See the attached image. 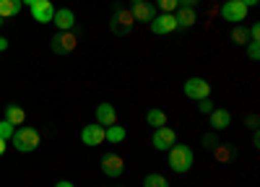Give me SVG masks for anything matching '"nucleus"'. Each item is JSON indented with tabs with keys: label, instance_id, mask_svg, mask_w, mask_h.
Segmentation results:
<instances>
[{
	"label": "nucleus",
	"instance_id": "nucleus-1",
	"mask_svg": "<svg viewBox=\"0 0 260 187\" xmlns=\"http://www.w3.org/2000/svg\"><path fill=\"white\" fill-rule=\"evenodd\" d=\"M167 161H169V169H172V172H177V174H187V172L192 169L195 156H192V148H190L187 143H175V145L169 148Z\"/></svg>",
	"mask_w": 260,
	"mask_h": 187
},
{
	"label": "nucleus",
	"instance_id": "nucleus-2",
	"mask_svg": "<svg viewBox=\"0 0 260 187\" xmlns=\"http://www.w3.org/2000/svg\"><path fill=\"white\" fill-rule=\"evenodd\" d=\"M11 143H13V148H16V151H21V154H31V151L39 148L42 135H39L37 128H16Z\"/></svg>",
	"mask_w": 260,
	"mask_h": 187
},
{
	"label": "nucleus",
	"instance_id": "nucleus-3",
	"mask_svg": "<svg viewBox=\"0 0 260 187\" xmlns=\"http://www.w3.org/2000/svg\"><path fill=\"white\" fill-rule=\"evenodd\" d=\"M133 26H136L133 13H130L127 8H122V6H115V13H112V18H110V31H112L115 36H130Z\"/></svg>",
	"mask_w": 260,
	"mask_h": 187
},
{
	"label": "nucleus",
	"instance_id": "nucleus-4",
	"mask_svg": "<svg viewBox=\"0 0 260 187\" xmlns=\"http://www.w3.org/2000/svg\"><path fill=\"white\" fill-rule=\"evenodd\" d=\"M50 47H52V52L60 55V57L71 55V52H76V47H78V34H76V31H57V34L50 39Z\"/></svg>",
	"mask_w": 260,
	"mask_h": 187
},
{
	"label": "nucleus",
	"instance_id": "nucleus-5",
	"mask_svg": "<svg viewBox=\"0 0 260 187\" xmlns=\"http://www.w3.org/2000/svg\"><path fill=\"white\" fill-rule=\"evenodd\" d=\"M219 13H221L224 21H229V24H240V21H245V16L250 13V8L242 3V0H224Z\"/></svg>",
	"mask_w": 260,
	"mask_h": 187
},
{
	"label": "nucleus",
	"instance_id": "nucleus-6",
	"mask_svg": "<svg viewBox=\"0 0 260 187\" xmlns=\"http://www.w3.org/2000/svg\"><path fill=\"white\" fill-rule=\"evenodd\" d=\"M185 96L187 99H195V101H201V99H208L211 96V83L206 78H198V76H192L185 81Z\"/></svg>",
	"mask_w": 260,
	"mask_h": 187
},
{
	"label": "nucleus",
	"instance_id": "nucleus-7",
	"mask_svg": "<svg viewBox=\"0 0 260 187\" xmlns=\"http://www.w3.org/2000/svg\"><path fill=\"white\" fill-rule=\"evenodd\" d=\"M177 21H175V13H156L154 18H151V34L156 36H167L172 31H177Z\"/></svg>",
	"mask_w": 260,
	"mask_h": 187
},
{
	"label": "nucleus",
	"instance_id": "nucleus-8",
	"mask_svg": "<svg viewBox=\"0 0 260 187\" xmlns=\"http://www.w3.org/2000/svg\"><path fill=\"white\" fill-rule=\"evenodd\" d=\"M177 143V133L161 125V128H154V135H151V145H154L156 151H169L172 145Z\"/></svg>",
	"mask_w": 260,
	"mask_h": 187
},
{
	"label": "nucleus",
	"instance_id": "nucleus-9",
	"mask_svg": "<svg viewBox=\"0 0 260 187\" xmlns=\"http://www.w3.org/2000/svg\"><path fill=\"white\" fill-rule=\"evenodd\" d=\"M99 166H102V172H104V177H122V172H125V161H122V156L120 154H104L102 156V161H99Z\"/></svg>",
	"mask_w": 260,
	"mask_h": 187
},
{
	"label": "nucleus",
	"instance_id": "nucleus-10",
	"mask_svg": "<svg viewBox=\"0 0 260 187\" xmlns=\"http://www.w3.org/2000/svg\"><path fill=\"white\" fill-rule=\"evenodd\" d=\"M29 8H31V18L37 24H52V16H55L52 0H34Z\"/></svg>",
	"mask_w": 260,
	"mask_h": 187
},
{
	"label": "nucleus",
	"instance_id": "nucleus-11",
	"mask_svg": "<svg viewBox=\"0 0 260 187\" xmlns=\"http://www.w3.org/2000/svg\"><path fill=\"white\" fill-rule=\"evenodd\" d=\"M52 24L57 26V31H76V13L71 8H55Z\"/></svg>",
	"mask_w": 260,
	"mask_h": 187
},
{
	"label": "nucleus",
	"instance_id": "nucleus-12",
	"mask_svg": "<svg viewBox=\"0 0 260 187\" xmlns=\"http://www.w3.org/2000/svg\"><path fill=\"white\" fill-rule=\"evenodd\" d=\"M94 117H96V125H102V128H110V125H117V112H115V107L110 101H102V104H96V112H94Z\"/></svg>",
	"mask_w": 260,
	"mask_h": 187
},
{
	"label": "nucleus",
	"instance_id": "nucleus-13",
	"mask_svg": "<svg viewBox=\"0 0 260 187\" xmlns=\"http://www.w3.org/2000/svg\"><path fill=\"white\" fill-rule=\"evenodd\" d=\"M81 143L83 145H99V143H104V128L102 125H96V122H91V125H86V128L81 130Z\"/></svg>",
	"mask_w": 260,
	"mask_h": 187
},
{
	"label": "nucleus",
	"instance_id": "nucleus-14",
	"mask_svg": "<svg viewBox=\"0 0 260 187\" xmlns=\"http://www.w3.org/2000/svg\"><path fill=\"white\" fill-rule=\"evenodd\" d=\"M130 13H133V18L141 21V24H151V18H154L159 11H156L154 3H148V0H141V3L133 6V11H130Z\"/></svg>",
	"mask_w": 260,
	"mask_h": 187
},
{
	"label": "nucleus",
	"instance_id": "nucleus-15",
	"mask_svg": "<svg viewBox=\"0 0 260 187\" xmlns=\"http://www.w3.org/2000/svg\"><path fill=\"white\" fill-rule=\"evenodd\" d=\"M175 21H177V26H182V29H192L195 21H198V13H195V8L180 6V8L175 11Z\"/></svg>",
	"mask_w": 260,
	"mask_h": 187
},
{
	"label": "nucleus",
	"instance_id": "nucleus-16",
	"mask_svg": "<svg viewBox=\"0 0 260 187\" xmlns=\"http://www.w3.org/2000/svg\"><path fill=\"white\" fill-rule=\"evenodd\" d=\"M208 117H211V128L213 130H226L232 125V112L229 109H213Z\"/></svg>",
	"mask_w": 260,
	"mask_h": 187
},
{
	"label": "nucleus",
	"instance_id": "nucleus-17",
	"mask_svg": "<svg viewBox=\"0 0 260 187\" xmlns=\"http://www.w3.org/2000/svg\"><path fill=\"white\" fill-rule=\"evenodd\" d=\"M24 3L21 0H0V18H13L21 13Z\"/></svg>",
	"mask_w": 260,
	"mask_h": 187
},
{
	"label": "nucleus",
	"instance_id": "nucleus-18",
	"mask_svg": "<svg viewBox=\"0 0 260 187\" xmlns=\"http://www.w3.org/2000/svg\"><path fill=\"white\" fill-rule=\"evenodd\" d=\"M3 120H8L13 128H18V125H24V120H26V112L18 107V104H8L6 107V117Z\"/></svg>",
	"mask_w": 260,
	"mask_h": 187
},
{
	"label": "nucleus",
	"instance_id": "nucleus-19",
	"mask_svg": "<svg viewBox=\"0 0 260 187\" xmlns=\"http://www.w3.org/2000/svg\"><path fill=\"white\" fill-rule=\"evenodd\" d=\"M229 39L234 42V45L245 47L247 42H250V29H247V26H240V24H237V26H234V29L229 31Z\"/></svg>",
	"mask_w": 260,
	"mask_h": 187
},
{
	"label": "nucleus",
	"instance_id": "nucleus-20",
	"mask_svg": "<svg viewBox=\"0 0 260 187\" xmlns=\"http://www.w3.org/2000/svg\"><path fill=\"white\" fill-rule=\"evenodd\" d=\"M146 122L151 125V128H161V125H167V112L154 107V109H148L146 112Z\"/></svg>",
	"mask_w": 260,
	"mask_h": 187
},
{
	"label": "nucleus",
	"instance_id": "nucleus-21",
	"mask_svg": "<svg viewBox=\"0 0 260 187\" xmlns=\"http://www.w3.org/2000/svg\"><path fill=\"white\" fill-rule=\"evenodd\" d=\"M104 140L122 143L125 140V128H122V125H110V128H104Z\"/></svg>",
	"mask_w": 260,
	"mask_h": 187
},
{
	"label": "nucleus",
	"instance_id": "nucleus-22",
	"mask_svg": "<svg viewBox=\"0 0 260 187\" xmlns=\"http://www.w3.org/2000/svg\"><path fill=\"white\" fill-rule=\"evenodd\" d=\"M143 187H169V179L164 174H146L143 177Z\"/></svg>",
	"mask_w": 260,
	"mask_h": 187
},
{
	"label": "nucleus",
	"instance_id": "nucleus-23",
	"mask_svg": "<svg viewBox=\"0 0 260 187\" xmlns=\"http://www.w3.org/2000/svg\"><path fill=\"white\" fill-rule=\"evenodd\" d=\"M156 8L161 13H175L180 8V0H156Z\"/></svg>",
	"mask_w": 260,
	"mask_h": 187
},
{
	"label": "nucleus",
	"instance_id": "nucleus-24",
	"mask_svg": "<svg viewBox=\"0 0 260 187\" xmlns=\"http://www.w3.org/2000/svg\"><path fill=\"white\" fill-rule=\"evenodd\" d=\"M13 133H16V128H13V125L8 122V120H0V138H3L6 143L13 138Z\"/></svg>",
	"mask_w": 260,
	"mask_h": 187
},
{
	"label": "nucleus",
	"instance_id": "nucleus-25",
	"mask_svg": "<svg viewBox=\"0 0 260 187\" xmlns=\"http://www.w3.org/2000/svg\"><path fill=\"white\" fill-rule=\"evenodd\" d=\"M247 57L250 60H260V42H247Z\"/></svg>",
	"mask_w": 260,
	"mask_h": 187
},
{
	"label": "nucleus",
	"instance_id": "nucleus-26",
	"mask_svg": "<svg viewBox=\"0 0 260 187\" xmlns=\"http://www.w3.org/2000/svg\"><path fill=\"white\" fill-rule=\"evenodd\" d=\"M198 109H201V115H211V112L216 109V107H213V101H211V96H208V99H201V101H198Z\"/></svg>",
	"mask_w": 260,
	"mask_h": 187
},
{
	"label": "nucleus",
	"instance_id": "nucleus-27",
	"mask_svg": "<svg viewBox=\"0 0 260 187\" xmlns=\"http://www.w3.org/2000/svg\"><path fill=\"white\" fill-rule=\"evenodd\" d=\"M229 154H232L229 148H216V159H219V161H232Z\"/></svg>",
	"mask_w": 260,
	"mask_h": 187
},
{
	"label": "nucleus",
	"instance_id": "nucleus-28",
	"mask_svg": "<svg viewBox=\"0 0 260 187\" xmlns=\"http://www.w3.org/2000/svg\"><path fill=\"white\" fill-rule=\"evenodd\" d=\"M250 42H260V24L250 26Z\"/></svg>",
	"mask_w": 260,
	"mask_h": 187
},
{
	"label": "nucleus",
	"instance_id": "nucleus-29",
	"mask_svg": "<svg viewBox=\"0 0 260 187\" xmlns=\"http://www.w3.org/2000/svg\"><path fill=\"white\" fill-rule=\"evenodd\" d=\"M203 145H208V148H216V135H206V138H203Z\"/></svg>",
	"mask_w": 260,
	"mask_h": 187
},
{
	"label": "nucleus",
	"instance_id": "nucleus-30",
	"mask_svg": "<svg viewBox=\"0 0 260 187\" xmlns=\"http://www.w3.org/2000/svg\"><path fill=\"white\" fill-rule=\"evenodd\" d=\"M198 3H201V0H180V6H185V8H195Z\"/></svg>",
	"mask_w": 260,
	"mask_h": 187
},
{
	"label": "nucleus",
	"instance_id": "nucleus-31",
	"mask_svg": "<svg viewBox=\"0 0 260 187\" xmlns=\"http://www.w3.org/2000/svg\"><path fill=\"white\" fill-rule=\"evenodd\" d=\"M6 50H8V39L0 36V52H6Z\"/></svg>",
	"mask_w": 260,
	"mask_h": 187
},
{
	"label": "nucleus",
	"instance_id": "nucleus-32",
	"mask_svg": "<svg viewBox=\"0 0 260 187\" xmlns=\"http://www.w3.org/2000/svg\"><path fill=\"white\" fill-rule=\"evenodd\" d=\"M55 187H76V184H73V182H68V179H60Z\"/></svg>",
	"mask_w": 260,
	"mask_h": 187
},
{
	"label": "nucleus",
	"instance_id": "nucleus-33",
	"mask_svg": "<svg viewBox=\"0 0 260 187\" xmlns=\"http://www.w3.org/2000/svg\"><path fill=\"white\" fill-rule=\"evenodd\" d=\"M242 3H245L247 8H255V6H260V0H242Z\"/></svg>",
	"mask_w": 260,
	"mask_h": 187
},
{
	"label": "nucleus",
	"instance_id": "nucleus-34",
	"mask_svg": "<svg viewBox=\"0 0 260 187\" xmlns=\"http://www.w3.org/2000/svg\"><path fill=\"white\" fill-rule=\"evenodd\" d=\"M3 154H6V140L0 138V156H3Z\"/></svg>",
	"mask_w": 260,
	"mask_h": 187
},
{
	"label": "nucleus",
	"instance_id": "nucleus-35",
	"mask_svg": "<svg viewBox=\"0 0 260 187\" xmlns=\"http://www.w3.org/2000/svg\"><path fill=\"white\" fill-rule=\"evenodd\" d=\"M21 3H24V6H31V3H34V0H21Z\"/></svg>",
	"mask_w": 260,
	"mask_h": 187
},
{
	"label": "nucleus",
	"instance_id": "nucleus-36",
	"mask_svg": "<svg viewBox=\"0 0 260 187\" xmlns=\"http://www.w3.org/2000/svg\"><path fill=\"white\" fill-rule=\"evenodd\" d=\"M130 3H133V6H136V3H141V0H130Z\"/></svg>",
	"mask_w": 260,
	"mask_h": 187
},
{
	"label": "nucleus",
	"instance_id": "nucleus-37",
	"mask_svg": "<svg viewBox=\"0 0 260 187\" xmlns=\"http://www.w3.org/2000/svg\"><path fill=\"white\" fill-rule=\"evenodd\" d=\"M0 29H3V18H0Z\"/></svg>",
	"mask_w": 260,
	"mask_h": 187
}]
</instances>
